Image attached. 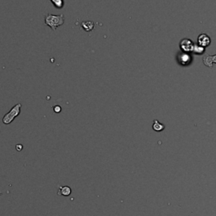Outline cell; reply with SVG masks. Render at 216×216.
Here are the masks:
<instances>
[{"label":"cell","instance_id":"1","mask_svg":"<svg viewBox=\"0 0 216 216\" xmlns=\"http://www.w3.org/2000/svg\"><path fill=\"white\" fill-rule=\"evenodd\" d=\"M45 25L49 26L53 31H56L57 27L61 26L64 24L65 19L62 14L58 15L51 14H46L44 17Z\"/></svg>","mask_w":216,"mask_h":216},{"label":"cell","instance_id":"2","mask_svg":"<svg viewBox=\"0 0 216 216\" xmlns=\"http://www.w3.org/2000/svg\"><path fill=\"white\" fill-rule=\"evenodd\" d=\"M22 105L20 103H18L15 106L12 107V109L9 111L8 113L5 115V117H3V123L5 125H9L15 119V117H18L20 113V109H21Z\"/></svg>","mask_w":216,"mask_h":216},{"label":"cell","instance_id":"3","mask_svg":"<svg viewBox=\"0 0 216 216\" xmlns=\"http://www.w3.org/2000/svg\"><path fill=\"white\" fill-rule=\"evenodd\" d=\"M181 46V48L185 51V52H191V51H193V47L194 44L193 43L192 41L188 40V39H184L181 41L180 43Z\"/></svg>","mask_w":216,"mask_h":216},{"label":"cell","instance_id":"4","mask_svg":"<svg viewBox=\"0 0 216 216\" xmlns=\"http://www.w3.org/2000/svg\"><path fill=\"white\" fill-rule=\"evenodd\" d=\"M198 42H199V46H201L203 47H208V45L210 44V38H209L208 35L203 33V34L199 35Z\"/></svg>","mask_w":216,"mask_h":216},{"label":"cell","instance_id":"5","mask_svg":"<svg viewBox=\"0 0 216 216\" xmlns=\"http://www.w3.org/2000/svg\"><path fill=\"white\" fill-rule=\"evenodd\" d=\"M71 193H72V189L68 186H60L57 194L64 196V197H68L71 194Z\"/></svg>","mask_w":216,"mask_h":216},{"label":"cell","instance_id":"6","mask_svg":"<svg viewBox=\"0 0 216 216\" xmlns=\"http://www.w3.org/2000/svg\"><path fill=\"white\" fill-rule=\"evenodd\" d=\"M81 27L82 29L84 30V31H87V32H90L91 31L94 29L95 27V23L93 21H90V20H87V21H83L81 22Z\"/></svg>","mask_w":216,"mask_h":216},{"label":"cell","instance_id":"7","mask_svg":"<svg viewBox=\"0 0 216 216\" xmlns=\"http://www.w3.org/2000/svg\"><path fill=\"white\" fill-rule=\"evenodd\" d=\"M203 60L204 64H205L206 66L211 68L212 63H213V62H216V55H214V56L205 55V56L203 57Z\"/></svg>","mask_w":216,"mask_h":216},{"label":"cell","instance_id":"8","mask_svg":"<svg viewBox=\"0 0 216 216\" xmlns=\"http://www.w3.org/2000/svg\"><path fill=\"white\" fill-rule=\"evenodd\" d=\"M152 128H153V129H154V131H156V132H160V131L164 130L165 126H164L162 123H160L158 120H154Z\"/></svg>","mask_w":216,"mask_h":216},{"label":"cell","instance_id":"9","mask_svg":"<svg viewBox=\"0 0 216 216\" xmlns=\"http://www.w3.org/2000/svg\"><path fill=\"white\" fill-rule=\"evenodd\" d=\"M53 6L57 9H61L64 7V0H50Z\"/></svg>","mask_w":216,"mask_h":216},{"label":"cell","instance_id":"10","mask_svg":"<svg viewBox=\"0 0 216 216\" xmlns=\"http://www.w3.org/2000/svg\"><path fill=\"white\" fill-rule=\"evenodd\" d=\"M193 51L195 52V53L200 54V53H203V51H204V47H201V46H199V45H194Z\"/></svg>","mask_w":216,"mask_h":216},{"label":"cell","instance_id":"11","mask_svg":"<svg viewBox=\"0 0 216 216\" xmlns=\"http://www.w3.org/2000/svg\"><path fill=\"white\" fill-rule=\"evenodd\" d=\"M190 56L189 55H187V54H186V53H183L182 55H181V62L182 63H187V62L189 61L190 59Z\"/></svg>","mask_w":216,"mask_h":216},{"label":"cell","instance_id":"12","mask_svg":"<svg viewBox=\"0 0 216 216\" xmlns=\"http://www.w3.org/2000/svg\"><path fill=\"white\" fill-rule=\"evenodd\" d=\"M61 110H62L61 106H55L53 107V111H54V112H56V113H59V112L61 111Z\"/></svg>","mask_w":216,"mask_h":216},{"label":"cell","instance_id":"13","mask_svg":"<svg viewBox=\"0 0 216 216\" xmlns=\"http://www.w3.org/2000/svg\"><path fill=\"white\" fill-rule=\"evenodd\" d=\"M15 148H16V150H17L18 151H21V150H22L23 146L21 145H17L15 146Z\"/></svg>","mask_w":216,"mask_h":216}]
</instances>
